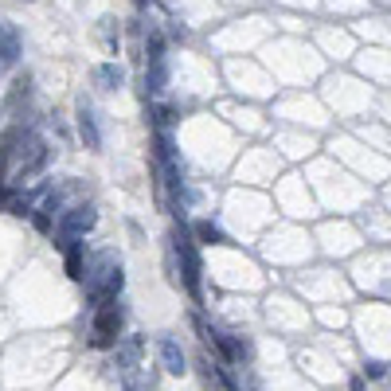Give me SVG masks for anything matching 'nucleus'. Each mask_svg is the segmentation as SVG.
I'll return each mask as SVG.
<instances>
[{"mask_svg": "<svg viewBox=\"0 0 391 391\" xmlns=\"http://www.w3.org/2000/svg\"><path fill=\"white\" fill-rule=\"evenodd\" d=\"M114 24H118V20L106 16V20H102V35H106V43H110V47H118V32H114Z\"/></svg>", "mask_w": 391, "mask_h": 391, "instance_id": "13", "label": "nucleus"}, {"mask_svg": "<svg viewBox=\"0 0 391 391\" xmlns=\"http://www.w3.org/2000/svg\"><path fill=\"white\" fill-rule=\"evenodd\" d=\"M157 360H161V368L169 375H184L188 372V356H184V349H180L172 337H157Z\"/></svg>", "mask_w": 391, "mask_h": 391, "instance_id": "6", "label": "nucleus"}, {"mask_svg": "<svg viewBox=\"0 0 391 391\" xmlns=\"http://www.w3.org/2000/svg\"><path fill=\"white\" fill-rule=\"evenodd\" d=\"M86 298H90V306H110V301H118L121 286H126V270H121V258L118 251H98V255L86 263Z\"/></svg>", "mask_w": 391, "mask_h": 391, "instance_id": "1", "label": "nucleus"}, {"mask_svg": "<svg viewBox=\"0 0 391 391\" xmlns=\"http://www.w3.org/2000/svg\"><path fill=\"white\" fill-rule=\"evenodd\" d=\"M364 375H368V380H383V375H387V368H383L380 360H372V364L364 368Z\"/></svg>", "mask_w": 391, "mask_h": 391, "instance_id": "14", "label": "nucleus"}, {"mask_svg": "<svg viewBox=\"0 0 391 391\" xmlns=\"http://www.w3.org/2000/svg\"><path fill=\"white\" fill-rule=\"evenodd\" d=\"M169 263H172V270H176V286L184 282V289L200 301V294H204V289H200V251H196V235L184 219H180L169 235Z\"/></svg>", "mask_w": 391, "mask_h": 391, "instance_id": "2", "label": "nucleus"}, {"mask_svg": "<svg viewBox=\"0 0 391 391\" xmlns=\"http://www.w3.org/2000/svg\"><path fill=\"white\" fill-rule=\"evenodd\" d=\"M121 325H126V309H121L118 301L98 306L94 309V321H90V340L98 344V349H110V344L121 340Z\"/></svg>", "mask_w": 391, "mask_h": 391, "instance_id": "4", "label": "nucleus"}, {"mask_svg": "<svg viewBox=\"0 0 391 391\" xmlns=\"http://www.w3.org/2000/svg\"><path fill=\"white\" fill-rule=\"evenodd\" d=\"M78 137H83L86 149H98L102 145V133H98V126H94V114L86 102H78Z\"/></svg>", "mask_w": 391, "mask_h": 391, "instance_id": "8", "label": "nucleus"}, {"mask_svg": "<svg viewBox=\"0 0 391 391\" xmlns=\"http://www.w3.org/2000/svg\"><path fill=\"white\" fill-rule=\"evenodd\" d=\"M94 223H98V212H94L90 204H75L71 212H63L59 215V223H55V247L59 251H67L71 243H78V239L86 235V231H94Z\"/></svg>", "mask_w": 391, "mask_h": 391, "instance_id": "3", "label": "nucleus"}, {"mask_svg": "<svg viewBox=\"0 0 391 391\" xmlns=\"http://www.w3.org/2000/svg\"><path fill=\"white\" fill-rule=\"evenodd\" d=\"M90 83L98 90H121L126 86V71L118 63H98V67H90Z\"/></svg>", "mask_w": 391, "mask_h": 391, "instance_id": "7", "label": "nucleus"}, {"mask_svg": "<svg viewBox=\"0 0 391 391\" xmlns=\"http://www.w3.org/2000/svg\"><path fill=\"white\" fill-rule=\"evenodd\" d=\"M16 59H20V28L0 24V63H16Z\"/></svg>", "mask_w": 391, "mask_h": 391, "instance_id": "9", "label": "nucleus"}, {"mask_svg": "<svg viewBox=\"0 0 391 391\" xmlns=\"http://www.w3.org/2000/svg\"><path fill=\"white\" fill-rule=\"evenodd\" d=\"M164 83H169V63L161 59H149V71H145V86H149V94H161Z\"/></svg>", "mask_w": 391, "mask_h": 391, "instance_id": "10", "label": "nucleus"}, {"mask_svg": "<svg viewBox=\"0 0 391 391\" xmlns=\"http://www.w3.org/2000/svg\"><path fill=\"white\" fill-rule=\"evenodd\" d=\"M126 391H141V387H133V383H129V387H126Z\"/></svg>", "mask_w": 391, "mask_h": 391, "instance_id": "15", "label": "nucleus"}, {"mask_svg": "<svg viewBox=\"0 0 391 391\" xmlns=\"http://www.w3.org/2000/svg\"><path fill=\"white\" fill-rule=\"evenodd\" d=\"M141 356H145V340L141 337H121L114 344V368L121 375H129L133 368H141Z\"/></svg>", "mask_w": 391, "mask_h": 391, "instance_id": "5", "label": "nucleus"}, {"mask_svg": "<svg viewBox=\"0 0 391 391\" xmlns=\"http://www.w3.org/2000/svg\"><path fill=\"white\" fill-rule=\"evenodd\" d=\"M67 274H71V278H78V282L86 278V258H83V247H78V243H71V247H67Z\"/></svg>", "mask_w": 391, "mask_h": 391, "instance_id": "12", "label": "nucleus"}, {"mask_svg": "<svg viewBox=\"0 0 391 391\" xmlns=\"http://www.w3.org/2000/svg\"><path fill=\"white\" fill-rule=\"evenodd\" d=\"M192 235L200 239V243H227V235H223V231L215 227L212 219H200V223H192Z\"/></svg>", "mask_w": 391, "mask_h": 391, "instance_id": "11", "label": "nucleus"}]
</instances>
